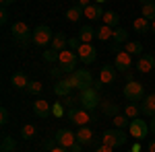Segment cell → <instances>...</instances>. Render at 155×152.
<instances>
[{
	"instance_id": "6da1fadb",
	"label": "cell",
	"mask_w": 155,
	"mask_h": 152,
	"mask_svg": "<svg viewBox=\"0 0 155 152\" xmlns=\"http://www.w3.org/2000/svg\"><path fill=\"white\" fill-rule=\"evenodd\" d=\"M64 80L71 84L72 91H79V93H83V91H87V88H91L93 82H95L89 70H74L72 74L64 76Z\"/></svg>"
},
{
	"instance_id": "7a4b0ae2",
	"label": "cell",
	"mask_w": 155,
	"mask_h": 152,
	"mask_svg": "<svg viewBox=\"0 0 155 152\" xmlns=\"http://www.w3.org/2000/svg\"><path fill=\"white\" fill-rule=\"evenodd\" d=\"M54 140H56V144H58V146L66 148L68 152H83V146H81V144H79V140H77V134H74V132H71L68 128L56 129Z\"/></svg>"
},
{
	"instance_id": "3957f363",
	"label": "cell",
	"mask_w": 155,
	"mask_h": 152,
	"mask_svg": "<svg viewBox=\"0 0 155 152\" xmlns=\"http://www.w3.org/2000/svg\"><path fill=\"white\" fill-rule=\"evenodd\" d=\"M66 117L71 119L74 126H79V128H85V126H89V123H93V121H97V117L93 115V111H87V109H68L66 111Z\"/></svg>"
},
{
	"instance_id": "277c9868",
	"label": "cell",
	"mask_w": 155,
	"mask_h": 152,
	"mask_svg": "<svg viewBox=\"0 0 155 152\" xmlns=\"http://www.w3.org/2000/svg\"><path fill=\"white\" fill-rule=\"evenodd\" d=\"M81 60L77 56V51H72V49H64V51H60L58 56V68L64 74H72V72L77 70V64H79Z\"/></svg>"
},
{
	"instance_id": "5b68a950",
	"label": "cell",
	"mask_w": 155,
	"mask_h": 152,
	"mask_svg": "<svg viewBox=\"0 0 155 152\" xmlns=\"http://www.w3.org/2000/svg\"><path fill=\"white\" fill-rule=\"evenodd\" d=\"M11 33H12V39L17 41V43H29V39H33V31L29 29V25L25 23V21H15L11 27Z\"/></svg>"
},
{
	"instance_id": "8992f818",
	"label": "cell",
	"mask_w": 155,
	"mask_h": 152,
	"mask_svg": "<svg viewBox=\"0 0 155 152\" xmlns=\"http://www.w3.org/2000/svg\"><path fill=\"white\" fill-rule=\"evenodd\" d=\"M126 132L124 129H106L104 134H101V144L104 146H110V148H116V146H122L124 142H126Z\"/></svg>"
},
{
	"instance_id": "52a82bcc",
	"label": "cell",
	"mask_w": 155,
	"mask_h": 152,
	"mask_svg": "<svg viewBox=\"0 0 155 152\" xmlns=\"http://www.w3.org/2000/svg\"><path fill=\"white\" fill-rule=\"evenodd\" d=\"M122 93H124V97L128 99V103H139V101H143L145 97H147V95H145V86L139 80L126 82Z\"/></svg>"
},
{
	"instance_id": "ba28073f",
	"label": "cell",
	"mask_w": 155,
	"mask_h": 152,
	"mask_svg": "<svg viewBox=\"0 0 155 152\" xmlns=\"http://www.w3.org/2000/svg\"><path fill=\"white\" fill-rule=\"evenodd\" d=\"M52 39H54V33H52V29H50L48 25H37L35 29H33V43L37 47H48L52 45Z\"/></svg>"
},
{
	"instance_id": "9c48e42d",
	"label": "cell",
	"mask_w": 155,
	"mask_h": 152,
	"mask_svg": "<svg viewBox=\"0 0 155 152\" xmlns=\"http://www.w3.org/2000/svg\"><path fill=\"white\" fill-rule=\"evenodd\" d=\"M79 101H81V107H83V109L95 111V107L101 103L99 91H95V88L91 86V88H87V91H83V93H79Z\"/></svg>"
},
{
	"instance_id": "30bf717a",
	"label": "cell",
	"mask_w": 155,
	"mask_h": 152,
	"mask_svg": "<svg viewBox=\"0 0 155 152\" xmlns=\"http://www.w3.org/2000/svg\"><path fill=\"white\" fill-rule=\"evenodd\" d=\"M128 134H130L134 140H143L147 134H151V128H149V123L141 119V117H137V119H132L130 121V128H128Z\"/></svg>"
},
{
	"instance_id": "8fae6325",
	"label": "cell",
	"mask_w": 155,
	"mask_h": 152,
	"mask_svg": "<svg viewBox=\"0 0 155 152\" xmlns=\"http://www.w3.org/2000/svg\"><path fill=\"white\" fill-rule=\"evenodd\" d=\"M77 56H79V60H81V64L89 66V64H93V62L97 60V51H95V47L91 45V43H81Z\"/></svg>"
},
{
	"instance_id": "7c38bea8",
	"label": "cell",
	"mask_w": 155,
	"mask_h": 152,
	"mask_svg": "<svg viewBox=\"0 0 155 152\" xmlns=\"http://www.w3.org/2000/svg\"><path fill=\"white\" fill-rule=\"evenodd\" d=\"M74 134H77V140H79L81 146H95V132L89 128V126L79 128Z\"/></svg>"
},
{
	"instance_id": "4fadbf2b",
	"label": "cell",
	"mask_w": 155,
	"mask_h": 152,
	"mask_svg": "<svg viewBox=\"0 0 155 152\" xmlns=\"http://www.w3.org/2000/svg\"><path fill=\"white\" fill-rule=\"evenodd\" d=\"M114 66H116V70L118 72H130V66H132V58L130 54H126V51H116V58H114Z\"/></svg>"
},
{
	"instance_id": "5bb4252c",
	"label": "cell",
	"mask_w": 155,
	"mask_h": 152,
	"mask_svg": "<svg viewBox=\"0 0 155 152\" xmlns=\"http://www.w3.org/2000/svg\"><path fill=\"white\" fill-rule=\"evenodd\" d=\"M116 74H118V70H116L114 64H104L101 70H99V82H101L104 86H106V84H114Z\"/></svg>"
},
{
	"instance_id": "9a60e30c",
	"label": "cell",
	"mask_w": 155,
	"mask_h": 152,
	"mask_svg": "<svg viewBox=\"0 0 155 152\" xmlns=\"http://www.w3.org/2000/svg\"><path fill=\"white\" fill-rule=\"evenodd\" d=\"M137 70L141 72V74H149V72L155 70V56L153 54H145L139 58L137 62Z\"/></svg>"
},
{
	"instance_id": "2e32d148",
	"label": "cell",
	"mask_w": 155,
	"mask_h": 152,
	"mask_svg": "<svg viewBox=\"0 0 155 152\" xmlns=\"http://www.w3.org/2000/svg\"><path fill=\"white\" fill-rule=\"evenodd\" d=\"M33 115L46 119L48 115H52V105H50L46 99H35L33 101Z\"/></svg>"
},
{
	"instance_id": "e0dca14e",
	"label": "cell",
	"mask_w": 155,
	"mask_h": 152,
	"mask_svg": "<svg viewBox=\"0 0 155 152\" xmlns=\"http://www.w3.org/2000/svg\"><path fill=\"white\" fill-rule=\"evenodd\" d=\"M83 17L89 19V21H97V19H104V8H101V2H95V4H89L83 11Z\"/></svg>"
},
{
	"instance_id": "ac0fdd59",
	"label": "cell",
	"mask_w": 155,
	"mask_h": 152,
	"mask_svg": "<svg viewBox=\"0 0 155 152\" xmlns=\"http://www.w3.org/2000/svg\"><path fill=\"white\" fill-rule=\"evenodd\" d=\"M11 82H12V86L17 88V91H27V86H29V78H27V74L25 72H15L11 76Z\"/></svg>"
},
{
	"instance_id": "d6986e66",
	"label": "cell",
	"mask_w": 155,
	"mask_h": 152,
	"mask_svg": "<svg viewBox=\"0 0 155 152\" xmlns=\"http://www.w3.org/2000/svg\"><path fill=\"white\" fill-rule=\"evenodd\" d=\"M141 113L149 117H155V93L147 95L143 99V105H141Z\"/></svg>"
},
{
	"instance_id": "ffe728a7",
	"label": "cell",
	"mask_w": 155,
	"mask_h": 152,
	"mask_svg": "<svg viewBox=\"0 0 155 152\" xmlns=\"http://www.w3.org/2000/svg\"><path fill=\"white\" fill-rule=\"evenodd\" d=\"M99 107H101L104 115H110V117L120 115V107H118V103H114V101H110V99L101 101V103H99Z\"/></svg>"
},
{
	"instance_id": "44dd1931",
	"label": "cell",
	"mask_w": 155,
	"mask_h": 152,
	"mask_svg": "<svg viewBox=\"0 0 155 152\" xmlns=\"http://www.w3.org/2000/svg\"><path fill=\"white\" fill-rule=\"evenodd\" d=\"M79 41H81V43H91V41H93V39H95V29H93V27H89V25H85V27H81V29H79Z\"/></svg>"
},
{
	"instance_id": "7402d4cb",
	"label": "cell",
	"mask_w": 155,
	"mask_h": 152,
	"mask_svg": "<svg viewBox=\"0 0 155 152\" xmlns=\"http://www.w3.org/2000/svg\"><path fill=\"white\" fill-rule=\"evenodd\" d=\"M141 17H145L147 21H155V2L153 0H143V4H141Z\"/></svg>"
},
{
	"instance_id": "603a6c76",
	"label": "cell",
	"mask_w": 155,
	"mask_h": 152,
	"mask_svg": "<svg viewBox=\"0 0 155 152\" xmlns=\"http://www.w3.org/2000/svg\"><path fill=\"white\" fill-rule=\"evenodd\" d=\"M54 93L58 95L60 99H64V97H71V93H72V88H71V84L64 80V78H60L56 84H54Z\"/></svg>"
},
{
	"instance_id": "cb8c5ba5",
	"label": "cell",
	"mask_w": 155,
	"mask_h": 152,
	"mask_svg": "<svg viewBox=\"0 0 155 152\" xmlns=\"http://www.w3.org/2000/svg\"><path fill=\"white\" fill-rule=\"evenodd\" d=\"M66 45H68V39H66V35L64 33H56L54 35V39H52V49H56V51H64L66 49Z\"/></svg>"
},
{
	"instance_id": "d4e9b609",
	"label": "cell",
	"mask_w": 155,
	"mask_h": 152,
	"mask_svg": "<svg viewBox=\"0 0 155 152\" xmlns=\"http://www.w3.org/2000/svg\"><path fill=\"white\" fill-rule=\"evenodd\" d=\"M132 29H134L137 33H141V35H145V33H149L151 25H149V21H147L145 17H139V19H134V23H132Z\"/></svg>"
},
{
	"instance_id": "484cf974",
	"label": "cell",
	"mask_w": 155,
	"mask_h": 152,
	"mask_svg": "<svg viewBox=\"0 0 155 152\" xmlns=\"http://www.w3.org/2000/svg\"><path fill=\"white\" fill-rule=\"evenodd\" d=\"M101 21H104L106 27H112V29H114V27L120 23V17H118V12L107 11V12H104V19H101Z\"/></svg>"
},
{
	"instance_id": "4316f807",
	"label": "cell",
	"mask_w": 155,
	"mask_h": 152,
	"mask_svg": "<svg viewBox=\"0 0 155 152\" xmlns=\"http://www.w3.org/2000/svg\"><path fill=\"white\" fill-rule=\"evenodd\" d=\"M15 148H17V140L12 136H4L0 144V152H15Z\"/></svg>"
},
{
	"instance_id": "83f0119b",
	"label": "cell",
	"mask_w": 155,
	"mask_h": 152,
	"mask_svg": "<svg viewBox=\"0 0 155 152\" xmlns=\"http://www.w3.org/2000/svg\"><path fill=\"white\" fill-rule=\"evenodd\" d=\"M143 49H145V47H143L141 41H128L124 51H126V54H130V56H141V54H143Z\"/></svg>"
},
{
	"instance_id": "f1b7e54d",
	"label": "cell",
	"mask_w": 155,
	"mask_h": 152,
	"mask_svg": "<svg viewBox=\"0 0 155 152\" xmlns=\"http://www.w3.org/2000/svg\"><path fill=\"white\" fill-rule=\"evenodd\" d=\"M95 35L99 41H107L110 37H114V29L112 27H106V25H101L99 29H95Z\"/></svg>"
},
{
	"instance_id": "f546056e",
	"label": "cell",
	"mask_w": 155,
	"mask_h": 152,
	"mask_svg": "<svg viewBox=\"0 0 155 152\" xmlns=\"http://www.w3.org/2000/svg\"><path fill=\"white\" fill-rule=\"evenodd\" d=\"M124 115L128 117V119H137V117L141 115V107H137V103H126V107H124Z\"/></svg>"
},
{
	"instance_id": "4dcf8cb0",
	"label": "cell",
	"mask_w": 155,
	"mask_h": 152,
	"mask_svg": "<svg viewBox=\"0 0 155 152\" xmlns=\"http://www.w3.org/2000/svg\"><path fill=\"white\" fill-rule=\"evenodd\" d=\"M112 123H114V128L116 129H126V128H130V119L126 115H116V117H112Z\"/></svg>"
},
{
	"instance_id": "1f68e13d",
	"label": "cell",
	"mask_w": 155,
	"mask_h": 152,
	"mask_svg": "<svg viewBox=\"0 0 155 152\" xmlns=\"http://www.w3.org/2000/svg\"><path fill=\"white\" fill-rule=\"evenodd\" d=\"M114 43L120 45V43H128V31L126 29H114Z\"/></svg>"
},
{
	"instance_id": "d6a6232c",
	"label": "cell",
	"mask_w": 155,
	"mask_h": 152,
	"mask_svg": "<svg viewBox=\"0 0 155 152\" xmlns=\"http://www.w3.org/2000/svg\"><path fill=\"white\" fill-rule=\"evenodd\" d=\"M44 152H68L66 148H62V146H58L56 144V140H44Z\"/></svg>"
},
{
	"instance_id": "836d02e7",
	"label": "cell",
	"mask_w": 155,
	"mask_h": 152,
	"mask_svg": "<svg viewBox=\"0 0 155 152\" xmlns=\"http://www.w3.org/2000/svg\"><path fill=\"white\" fill-rule=\"evenodd\" d=\"M64 17H66V19L71 21V23H77V21H79V19L83 17V11H81L79 6H71V8L66 11V14H64Z\"/></svg>"
},
{
	"instance_id": "e575fe53",
	"label": "cell",
	"mask_w": 155,
	"mask_h": 152,
	"mask_svg": "<svg viewBox=\"0 0 155 152\" xmlns=\"http://www.w3.org/2000/svg\"><path fill=\"white\" fill-rule=\"evenodd\" d=\"M58 56H60V51H56V49H46L44 51V60L48 62V64H58Z\"/></svg>"
},
{
	"instance_id": "d590c367",
	"label": "cell",
	"mask_w": 155,
	"mask_h": 152,
	"mask_svg": "<svg viewBox=\"0 0 155 152\" xmlns=\"http://www.w3.org/2000/svg\"><path fill=\"white\" fill-rule=\"evenodd\" d=\"M41 91H44V84H41V82L39 80H31L29 82V86H27V93L29 95H41Z\"/></svg>"
},
{
	"instance_id": "8d00e7d4",
	"label": "cell",
	"mask_w": 155,
	"mask_h": 152,
	"mask_svg": "<svg viewBox=\"0 0 155 152\" xmlns=\"http://www.w3.org/2000/svg\"><path fill=\"white\" fill-rule=\"evenodd\" d=\"M35 136V126L33 123H27V126H23V129H21V138H25V140H31Z\"/></svg>"
},
{
	"instance_id": "74e56055",
	"label": "cell",
	"mask_w": 155,
	"mask_h": 152,
	"mask_svg": "<svg viewBox=\"0 0 155 152\" xmlns=\"http://www.w3.org/2000/svg\"><path fill=\"white\" fill-rule=\"evenodd\" d=\"M60 103H62V105L64 107H68V109H74V105H77V103H79V105H81V101H79V97H64V99H60Z\"/></svg>"
},
{
	"instance_id": "f35d334b",
	"label": "cell",
	"mask_w": 155,
	"mask_h": 152,
	"mask_svg": "<svg viewBox=\"0 0 155 152\" xmlns=\"http://www.w3.org/2000/svg\"><path fill=\"white\" fill-rule=\"evenodd\" d=\"M64 113H66V109H64V105H62L60 101L52 105V115H54V117H62Z\"/></svg>"
},
{
	"instance_id": "ab89813d",
	"label": "cell",
	"mask_w": 155,
	"mask_h": 152,
	"mask_svg": "<svg viewBox=\"0 0 155 152\" xmlns=\"http://www.w3.org/2000/svg\"><path fill=\"white\" fill-rule=\"evenodd\" d=\"M0 123H2V126H6V123H8V109H6V107H2V109H0Z\"/></svg>"
},
{
	"instance_id": "60d3db41",
	"label": "cell",
	"mask_w": 155,
	"mask_h": 152,
	"mask_svg": "<svg viewBox=\"0 0 155 152\" xmlns=\"http://www.w3.org/2000/svg\"><path fill=\"white\" fill-rule=\"evenodd\" d=\"M8 23V12H6V8H2L0 11V25H6Z\"/></svg>"
},
{
	"instance_id": "b9f144b4",
	"label": "cell",
	"mask_w": 155,
	"mask_h": 152,
	"mask_svg": "<svg viewBox=\"0 0 155 152\" xmlns=\"http://www.w3.org/2000/svg\"><path fill=\"white\" fill-rule=\"evenodd\" d=\"M79 45H81L79 37H72V39H68V47H72V49H79Z\"/></svg>"
},
{
	"instance_id": "7bdbcfd3",
	"label": "cell",
	"mask_w": 155,
	"mask_h": 152,
	"mask_svg": "<svg viewBox=\"0 0 155 152\" xmlns=\"http://www.w3.org/2000/svg\"><path fill=\"white\" fill-rule=\"evenodd\" d=\"M95 152H114V148H110V146H99V148H95Z\"/></svg>"
},
{
	"instance_id": "ee69618b",
	"label": "cell",
	"mask_w": 155,
	"mask_h": 152,
	"mask_svg": "<svg viewBox=\"0 0 155 152\" xmlns=\"http://www.w3.org/2000/svg\"><path fill=\"white\" fill-rule=\"evenodd\" d=\"M147 150H149V152H155V140H151V142H149V146H147Z\"/></svg>"
},
{
	"instance_id": "f6af8a7d",
	"label": "cell",
	"mask_w": 155,
	"mask_h": 152,
	"mask_svg": "<svg viewBox=\"0 0 155 152\" xmlns=\"http://www.w3.org/2000/svg\"><path fill=\"white\" fill-rule=\"evenodd\" d=\"M149 128H151V134H155V117H151V123H149Z\"/></svg>"
},
{
	"instance_id": "bcb514c9",
	"label": "cell",
	"mask_w": 155,
	"mask_h": 152,
	"mask_svg": "<svg viewBox=\"0 0 155 152\" xmlns=\"http://www.w3.org/2000/svg\"><path fill=\"white\" fill-rule=\"evenodd\" d=\"M151 31H155V21H153V23H151Z\"/></svg>"
},
{
	"instance_id": "7dc6e473",
	"label": "cell",
	"mask_w": 155,
	"mask_h": 152,
	"mask_svg": "<svg viewBox=\"0 0 155 152\" xmlns=\"http://www.w3.org/2000/svg\"><path fill=\"white\" fill-rule=\"evenodd\" d=\"M15 152H17V150H15Z\"/></svg>"
},
{
	"instance_id": "c3c4849f",
	"label": "cell",
	"mask_w": 155,
	"mask_h": 152,
	"mask_svg": "<svg viewBox=\"0 0 155 152\" xmlns=\"http://www.w3.org/2000/svg\"><path fill=\"white\" fill-rule=\"evenodd\" d=\"M153 72H155V70H153Z\"/></svg>"
}]
</instances>
